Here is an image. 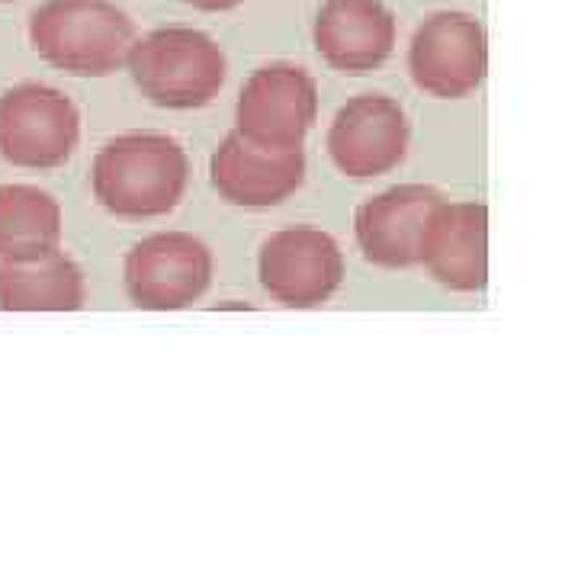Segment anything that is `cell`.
Returning a JSON list of instances; mask_svg holds the SVG:
<instances>
[{"label": "cell", "instance_id": "6da1fadb", "mask_svg": "<svg viewBox=\"0 0 578 578\" xmlns=\"http://www.w3.org/2000/svg\"><path fill=\"white\" fill-rule=\"evenodd\" d=\"M190 161L168 136H119L94 161V193L119 219L168 216L183 200Z\"/></svg>", "mask_w": 578, "mask_h": 578}, {"label": "cell", "instance_id": "7a4b0ae2", "mask_svg": "<svg viewBox=\"0 0 578 578\" xmlns=\"http://www.w3.org/2000/svg\"><path fill=\"white\" fill-rule=\"evenodd\" d=\"M30 42L52 69L106 77L126 65L136 27L109 0H45L30 17Z\"/></svg>", "mask_w": 578, "mask_h": 578}, {"label": "cell", "instance_id": "3957f363", "mask_svg": "<svg viewBox=\"0 0 578 578\" xmlns=\"http://www.w3.org/2000/svg\"><path fill=\"white\" fill-rule=\"evenodd\" d=\"M126 69L148 103L165 109H200L219 97L229 62L212 35L168 27L136 39Z\"/></svg>", "mask_w": 578, "mask_h": 578}, {"label": "cell", "instance_id": "277c9868", "mask_svg": "<svg viewBox=\"0 0 578 578\" xmlns=\"http://www.w3.org/2000/svg\"><path fill=\"white\" fill-rule=\"evenodd\" d=\"M81 141V113L55 87L17 84L0 94V158L13 168H62Z\"/></svg>", "mask_w": 578, "mask_h": 578}, {"label": "cell", "instance_id": "5b68a950", "mask_svg": "<svg viewBox=\"0 0 578 578\" xmlns=\"http://www.w3.org/2000/svg\"><path fill=\"white\" fill-rule=\"evenodd\" d=\"M409 71L411 81L431 97H470L488 71L485 27L460 10L431 13L411 35Z\"/></svg>", "mask_w": 578, "mask_h": 578}, {"label": "cell", "instance_id": "8992f818", "mask_svg": "<svg viewBox=\"0 0 578 578\" xmlns=\"http://www.w3.org/2000/svg\"><path fill=\"white\" fill-rule=\"evenodd\" d=\"M318 116V84L299 65H264L241 87L235 129L267 148H303Z\"/></svg>", "mask_w": 578, "mask_h": 578}, {"label": "cell", "instance_id": "52a82bcc", "mask_svg": "<svg viewBox=\"0 0 578 578\" xmlns=\"http://www.w3.org/2000/svg\"><path fill=\"white\" fill-rule=\"evenodd\" d=\"M212 283V251L187 232H161L126 254V290L138 308L193 306Z\"/></svg>", "mask_w": 578, "mask_h": 578}, {"label": "cell", "instance_id": "ba28073f", "mask_svg": "<svg viewBox=\"0 0 578 578\" xmlns=\"http://www.w3.org/2000/svg\"><path fill=\"white\" fill-rule=\"evenodd\" d=\"M261 286L280 306L315 308L338 293L344 254L338 241L322 229L296 225L273 232L261 248Z\"/></svg>", "mask_w": 578, "mask_h": 578}, {"label": "cell", "instance_id": "9c48e42d", "mask_svg": "<svg viewBox=\"0 0 578 578\" xmlns=\"http://www.w3.org/2000/svg\"><path fill=\"white\" fill-rule=\"evenodd\" d=\"M409 151V116L386 94H360L335 113L328 155L340 174L367 180L402 165Z\"/></svg>", "mask_w": 578, "mask_h": 578}, {"label": "cell", "instance_id": "30bf717a", "mask_svg": "<svg viewBox=\"0 0 578 578\" xmlns=\"http://www.w3.org/2000/svg\"><path fill=\"white\" fill-rule=\"evenodd\" d=\"M441 206V193L424 183H402L367 200L354 219L364 258L389 271L421 264V248Z\"/></svg>", "mask_w": 578, "mask_h": 578}, {"label": "cell", "instance_id": "8fae6325", "mask_svg": "<svg viewBox=\"0 0 578 578\" xmlns=\"http://www.w3.org/2000/svg\"><path fill=\"white\" fill-rule=\"evenodd\" d=\"M212 187L222 200L244 209H267L290 200L306 180L303 148H267L235 129L209 161Z\"/></svg>", "mask_w": 578, "mask_h": 578}, {"label": "cell", "instance_id": "7c38bea8", "mask_svg": "<svg viewBox=\"0 0 578 578\" xmlns=\"http://www.w3.org/2000/svg\"><path fill=\"white\" fill-rule=\"evenodd\" d=\"M315 49L340 74H367L392 55L396 17L382 0H325L315 17Z\"/></svg>", "mask_w": 578, "mask_h": 578}, {"label": "cell", "instance_id": "4fadbf2b", "mask_svg": "<svg viewBox=\"0 0 578 578\" xmlns=\"http://www.w3.org/2000/svg\"><path fill=\"white\" fill-rule=\"evenodd\" d=\"M421 264L456 293H479L488 283V206L446 203L438 209L421 248Z\"/></svg>", "mask_w": 578, "mask_h": 578}, {"label": "cell", "instance_id": "5bb4252c", "mask_svg": "<svg viewBox=\"0 0 578 578\" xmlns=\"http://www.w3.org/2000/svg\"><path fill=\"white\" fill-rule=\"evenodd\" d=\"M84 299V273L62 251L0 261V312H77Z\"/></svg>", "mask_w": 578, "mask_h": 578}, {"label": "cell", "instance_id": "9a60e30c", "mask_svg": "<svg viewBox=\"0 0 578 578\" xmlns=\"http://www.w3.org/2000/svg\"><path fill=\"white\" fill-rule=\"evenodd\" d=\"M62 244V206L39 187H0V261H27Z\"/></svg>", "mask_w": 578, "mask_h": 578}, {"label": "cell", "instance_id": "2e32d148", "mask_svg": "<svg viewBox=\"0 0 578 578\" xmlns=\"http://www.w3.org/2000/svg\"><path fill=\"white\" fill-rule=\"evenodd\" d=\"M193 10H206V13H222V10H235L244 0H180Z\"/></svg>", "mask_w": 578, "mask_h": 578}, {"label": "cell", "instance_id": "e0dca14e", "mask_svg": "<svg viewBox=\"0 0 578 578\" xmlns=\"http://www.w3.org/2000/svg\"><path fill=\"white\" fill-rule=\"evenodd\" d=\"M0 3H10V0H0Z\"/></svg>", "mask_w": 578, "mask_h": 578}]
</instances>
